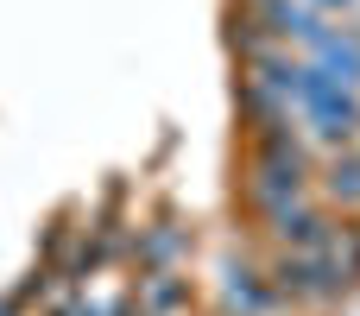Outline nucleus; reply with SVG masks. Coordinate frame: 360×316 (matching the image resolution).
<instances>
[{
    "instance_id": "nucleus-1",
    "label": "nucleus",
    "mask_w": 360,
    "mask_h": 316,
    "mask_svg": "<svg viewBox=\"0 0 360 316\" xmlns=\"http://www.w3.org/2000/svg\"><path fill=\"white\" fill-rule=\"evenodd\" d=\"M342 291H348V272L335 266L329 247L291 253V260L278 266V298H342Z\"/></svg>"
},
{
    "instance_id": "nucleus-2",
    "label": "nucleus",
    "mask_w": 360,
    "mask_h": 316,
    "mask_svg": "<svg viewBox=\"0 0 360 316\" xmlns=\"http://www.w3.org/2000/svg\"><path fill=\"white\" fill-rule=\"evenodd\" d=\"M329 196L360 203V158H335V171H329Z\"/></svg>"
},
{
    "instance_id": "nucleus-3",
    "label": "nucleus",
    "mask_w": 360,
    "mask_h": 316,
    "mask_svg": "<svg viewBox=\"0 0 360 316\" xmlns=\"http://www.w3.org/2000/svg\"><path fill=\"white\" fill-rule=\"evenodd\" d=\"M323 6H348V0H323Z\"/></svg>"
}]
</instances>
